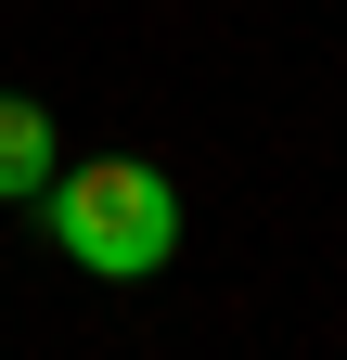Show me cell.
<instances>
[{"instance_id": "6da1fadb", "label": "cell", "mask_w": 347, "mask_h": 360, "mask_svg": "<svg viewBox=\"0 0 347 360\" xmlns=\"http://www.w3.org/2000/svg\"><path fill=\"white\" fill-rule=\"evenodd\" d=\"M39 232L65 245V270H91V283H155V270L181 257V180H167L155 155H91V167H52Z\"/></svg>"}, {"instance_id": "7a4b0ae2", "label": "cell", "mask_w": 347, "mask_h": 360, "mask_svg": "<svg viewBox=\"0 0 347 360\" xmlns=\"http://www.w3.org/2000/svg\"><path fill=\"white\" fill-rule=\"evenodd\" d=\"M52 167H65V129L26 103V90H0V206H39L52 193Z\"/></svg>"}]
</instances>
